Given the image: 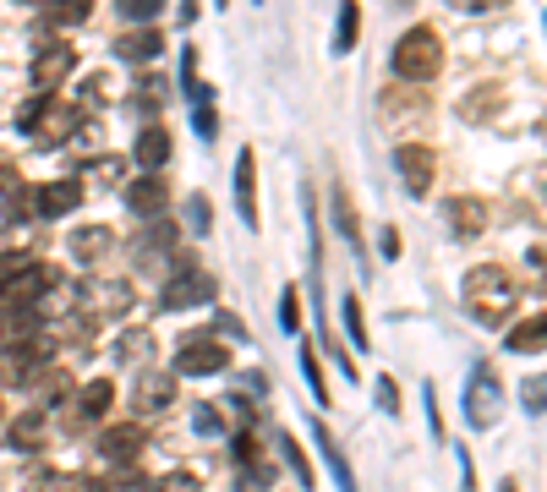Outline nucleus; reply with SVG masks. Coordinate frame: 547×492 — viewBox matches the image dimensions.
Returning <instances> with one entry per match:
<instances>
[{"instance_id":"9","label":"nucleus","mask_w":547,"mask_h":492,"mask_svg":"<svg viewBox=\"0 0 547 492\" xmlns=\"http://www.w3.org/2000/svg\"><path fill=\"white\" fill-rule=\"evenodd\" d=\"M394 170H400L405 192L411 197H427L433 192V175H438V154L422 143H400V154H394Z\"/></svg>"},{"instance_id":"34","label":"nucleus","mask_w":547,"mask_h":492,"mask_svg":"<svg viewBox=\"0 0 547 492\" xmlns=\"http://www.w3.org/2000/svg\"><path fill=\"white\" fill-rule=\"evenodd\" d=\"M345 334H351V345L356 350H367V323H362V301H356V296H345Z\"/></svg>"},{"instance_id":"6","label":"nucleus","mask_w":547,"mask_h":492,"mask_svg":"<svg viewBox=\"0 0 547 492\" xmlns=\"http://www.w3.org/2000/svg\"><path fill=\"white\" fill-rule=\"evenodd\" d=\"M44 361H50V339H44V334L11 339V345L0 350V383L22 389V383H33V378L44 372Z\"/></svg>"},{"instance_id":"12","label":"nucleus","mask_w":547,"mask_h":492,"mask_svg":"<svg viewBox=\"0 0 547 492\" xmlns=\"http://www.w3.org/2000/svg\"><path fill=\"white\" fill-rule=\"evenodd\" d=\"M203 301H214V279L203 274V268H186L165 285V296H159V307L165 312H181V307H203Z\"/></svg>"},{"instance_id":"39","label":"nucleus","mask_w":547,"mask_h":492,"mask_svg":"<svg viewBox=\"0 0 547 492\" xmlns=\"http://www.w3.org/2000/svg\"><path fill=\"white\" fill-rule=\"evenodd\" d=\"M148 492H197V476L192 471H176V476H159Z\"/></svg>"},{"instance_id":"2","label":"nucleus","mask_w":547,"mask_h":492,"mask_svg":"<svg viewBox=\"0 0 547 492\" xmlns=\"http://www.w3.org/2000/svg\"><path fill=\"white\" fill-rule=\"evenodd\" d=\"M389 66L400 82H416V88H422V82H433L444 72V44H438L433 28H405L400 44H394V55H389Z\"/></svg>"},{"instance_id":"52","label":"nucleus","mask_w":547,"mask_h":492,"mask_svg":"<svg viewBox=\"0 0 547 492\" xmlns=\"http://www.w3.org/2000/svg\"><path fill=\"white\" fill-rule=\"evenodd\" d=\"M219 6H230V0H219Z\"/></svg>"},{"instance_id":"45","label":"nucleus","mask_w":547,"mask_h":492,"mask_svg":"<svg viewBox=\"0 0 547 492\" xmlns=\"http://www.w3.org/2000/svg\"><path fill=\"white\" fill-rule=\"evenodd\" d=\"M526 263H531V274H537L542 285H547V246H531V252H526Z\"/></svg>"},{"instance_id":"24","label":"nucleus","mask_w":547,"mask_h":492,"mask_svg":"<svg viewBox=\"0 0 547 492\" xmlns=\"http://www.w3.org/2000/svg\"><path fill=\"white\" fill-rule=\"evenodd\" d=\"M170 400H176V378L170 372H143L137 378V405L143 410H165Z\"/></svg>"},{"instance_id":"25","label":"nucleus","mask_w":547,"mask_h":492,"mask_svg":"<svg viewBox=\"0 0 547 492\" xmlns=\"http://www.w3.org/2000/svg\"><path fill=\"white\" fill-rule=\"evenodd\" d=\"M110 405H115V383L110 378H88L83 389H77V410H83L88 421L110 416Z\"/></svg>"},{"instance_id":"36","label":"nucleus","mask_w":547,"mask_h":492,"mask_svg":"<svg viewBox=\"0 0 547 492\" xmlns=\"http://www.w3.org/2000/svg\"><path fill=\"white\" fill-rule=\"evenodd\" d=\"M279 328L285 334H301V296L285 285V296H279Z\"/></svg>"},{"instance_id":"51","label":"nucleus","mask_w":547,"mask_h":492,"mask_svg":"<svg viewBox=\"0 0 547 492\" xmlns=\"http://www.w3.org/2000/svg\"><path fill=\"white\" fill-rule=\"evenodd\" d=\"M0 421H6V405H0Z\"/></svg>"},{"instance_id":"27","label":"nucleus","mask_w":547,"mask_h":492,"mask_svg":"<svg viewBox=\"0 0 547 492\" xmlns=\"http://www.w3.org/2000/svg\"><path fill=\"white\" fill-rule=\"evenodd\" d=\"M93 0H44V28H77V22H88Z\"/></svg>"},{"instance_id":"7","label":"nucleus","mask_w":547,"mask_h":492,"mask_svg":"<svg viewBox=\"0 0 547 492\" xmlns=\"http://www.w3.org/2000/svg\"><path fill=\"white\" fill-rule=\"evenodd\" d=\"M72 72H77V50L66 39H44L39 55H33V66H28V77H33V88H39V93H55Z\"/></svg>"},{"instance_id":"41","label":"nucleus","mask_w":547,"mask_h":492,"mask_svg":"<svg viewBox=\"0 0 547 492\" xmlns=\"http://www.w3.org/2000/svg\"><path fill=\"white\" fill-rule=\"evenodd\" d=\"M378 410L383 416H400V389H394V378H378Z\"/></svg>"},{"instance_id":"42","label":"nucleus","mask_w":547,"mask_h":492,"mask_svg":"<svg viewBox=\"0 0 547 492\" xmlns=\"http://www.w3.org/2000/svg\"><path fill=\"white\" fill-rule=\"evenodd\" d=\"M192 126H197V137H203V143L219 132V121H214V110H208V104H192Z\"/></svg>"},{"instance_id":"18","label":"nucleus","mask_w":547,"mask_h":492,"mask_svg":"<svg viewBox=\"0 0 547 492\" xmlns=\"http://www.w3.org/2000/svg\"><path fill=\"white\" fill-rule=\"evenodd\" d=\"M449 230H455V236H482L487 230V203L482 197H449Z\"/></svg>"},{"instance_id":"3","label":"nucleus","mask_w":547,"mask_h":492,"mask_svg":"<svg viewBox=\"0 0 547 492\" xmlns=\"http://www.w3.org/2000/svg\"><path fill=\"white\" fill-rule=\"evenodd\" d=\"M17 126L33 137V143L55 148V143H72L77 137V104L66 99H50V93H39L33 104H22L17 110Z\"/></svg>"},{"instance_id":"19","label":"nucleus","mask_w":547,"mask_h":492,"mask_svg":"<svg viewBox=\"0 0 547 492\" xmlns=\"http://www.w3.org/2000/svg\"><path fill=\"white\" fill-rule=\"evenodd\" d=\"M66 246H72L77 263H99V257L115 246V230L110 225H83V230H72V241H66Z\"/></svg>"},{"instance_id":"35","label":"nucleus","mask_w":547,"mask_h":492,"mask_svg":"<svg viewBox=\"0 0 547 492\" xmlns=\"http://www.w3.org/2000/svg\"><path fill=\"white\" fill-rule=\"evenodd\" d=\"M301 378H307V389H312V400H329V383H323V367H318V356L312 350H301Z\"/></svg>"},{"instance_id":"14","label":"nucleus","mask_w":547,"mask_h":492,"mask_svg":"<svg viewBox=\"0 0 547 492\" xmlns=\"http://www.w3.org/2000/svg\"><path fill=\"white\" fill-rule=\"evenodd\" d=\"M110 50H115V61H132V66H143V61H159V50H165V33H159L154 22H143V28L121 33V39H115Z\"/></svg>"},{"instance_id":"20","label":"nucleus","mask_w":547,"mask_h":492,"mask_svg":"<svg viewBox=\"0 0 547 492\" xmlns=\"http://www.w3.org/2000/svg\"><path fill=\"white\" fill-rule=\"evenodd\" d=\"M318 454H323V465H329V476H334V487L340 492H356V476H351V465H345V454H340V443L329 438V421H318Z\"/></svg>"},{"instance_id":"46","label":"nucleus","mask_w":547,"mask_h":492,"mask_svg":"<svg viewBox=\"0 0 547 492\" xmlns=\"http://www.w3.org/2000/svg\"><path fill=\"white\" fill-rule=\"evenodd\" d=\"M455 11H493V6H509V0H449Z\"/></svg>"},{"instance_id":"43","label":"nucleus","mask_w":547,"mask_h":492,"mask_svg":"<svg viewBox=\"0 0 547 492\" xmlns=\"http://www.w3.org/2000/svg\"><path fill=\"white\" fill-rule=\"evenodd\" d=\"M422 400H427V432H433V438L444 443V421H438V394H433V383L422 389Z\"/></svg>"},{"instance_id":"53","label":"nucleus","mask_w":547,"mask_h":492,"mask_svg":"<svg viewBox=\"0 0 547 492\" xmlns=\"http://www.w3.org/2000/svg\"><path fill=\"white\" fill-rule=\"evenodd\" d=\"M542 132H547V121H542Z\"/></svg>"},{"instance_id":"47","label":"nucleus","mask_w":547,"mask_h":492,"mask_svg":"<svg viewBox=\"0 0 547 492\" xmlns=\"http://www.w3.org/2000/svg\"><path fill=\"white\" fill-rule=\"evenodd\" d=\"M383 257H400V230L383 225Z\"/></svg>"},{"instance_id":"1","label":"nucleus","mask_w":547,"mask_h":492,"mask_svg":"<svg viewBox=\"0 0 547 492\" xmlns=\"http://www.w3.org/2000/svg\"><path fill=\"white\" fill-rule=\"evenodd\" d=\"M460 296H465V312H471L476 323L504 328V318L520 301V285H515V274H509L504 263H476L471 274L460 279Z\"/></svg>"},{"instance_id":"49","label":"nucleus","mask_w":547,"mask_h":492,"mask_svg":"<svg viewBox=\"0 0 547 492\" xmlns=\"http://www.w3.org/2000/svg\"><path fill=\"white\" fill-rule=\"evenodd\" d=\"M181 22H197V0H181Z\"/></svg>"},{"instance_id":"13","label":"nucleus","mask_w":547,"mask_h":492,"mask_svg":"<svg viewBox=\"0 0 547 492\" xmlns=\"http://www.w3.org/2000/svg\"><path fill=\"white\" fill-rule=\"evenodd\" d=\"M143 443H148V432L137 427V421H121V427H110L99 438V460H110V465H132L137 454H143Z\"/></svg>"},{"instance_id":"31","label":"nucleus","mask_w":547,"mask_h":492,"mask_svg":"<svg viewBox=\"0 0 547 492\" xmlns=\"http://www.w3.org/2000/svg\"><path fill=\"white\" fill-rule=\"evenodd\" d=\"M165 99H170V88L159 77H143V82H137V93H132V104L143 115H159V104H165Z\"/></svg>"},{"instance_id":"11","label":"nucleus","mask_w":547,"mask_h":492,"mask_svg":"<svg viewBox=\"0 0 547 492\" xmlns=\"http://www.w3.org/2000/svg\"><path fill=\"white\" fill-rule=\"evenodd\" d=\"M236 214H241V225L247 230H258L263 225V214H258V154L252 148H241V159H236Z\"/></svg>"},{"instance_id":"5","label":"nucleus","mask_w":547,"mask_h":492,"mask_svg":"<svg viewBox=\"0 0 547 492\" xmlns=\"http://www.w3.org/2000/svg\"><path fill=\"white\" fill-rule=\"evenodd\" d=\"M460 410H465V421H471L476 432H493L498 421H504V383L493 378V367H471Z\"/></svg>"},{"instance_id":"16","label":"nucleus","mask_w":547,"mask_h":492,"mask_svg":"<svg viewBox=\"0 0 547 492\" xmlns=\"http://www.w3.org/2000/svg\"><path fill=\"white\" fill-rule=\"evenodd\" d=\"M126 208H132V214H143V219H165V208H170L165 181H159V175L132 181V186H126Z\"/></svg>"},{"instance_id":"44","label":"nucleus","mask_w":547,"mask_h":492,"mask_svg":"<svg viewBox=\"0 0 547 492\" xmlns=\"http://www.w3.org/2000/svg\"><path fill=\"white\" fill-rule=\"evenodd\" d=\"M192 230H197V236L208 230V197H203V192L192 197Z\"/></svg>"},{"instance_id":"40","label":"nucleus","mask_w":547,"mask_h":492,"mask_svg":"<svg viewBox=\"0 0 547 492\" xmlns=\"http://www.w3.org/2000/svg\"><path fill=\"white\" fill-rule=\"evenodd\" d=\"M192 432L214 438V432H219V410H214V405H197V410H192Z\"/></svg>"},{"instance_id":"4","label":"nucleus","mask_w":547,"mask_h":492,"mask_svg":"<svg viewBox=\"0 0 547 492\" xmlns=\"http://www.w3.org/2000/svg\"><path fill=\"white\" fill-rule=\"evenodd\" d=\"M433 115V99H427L416 82H394V88H383L378 93V126L389 137H405V132H416V126Z\"/></svg>"},{"instance_id":"23","label":"nucleus","mask_w":547,"mask_h":492,"mask_svg":"<svg viewBox=\"0 0 547 492\" xmlns=\"http://www.w3.org/2000/svg\"><path fill=\"white\" fill-rule=\"evenodd\" d=\"M504 345L515 350V356H537V350H547V312H542V318L515 323V328L504 334Z\"/></svg>"},{"instance_id":"15","label":"nucleus","mask_w":547,"mask_h":492,"mask_svg":"<svg viewBox=\"0 0 547 492\" xmlns=\"http://www.w3.org/2000/svg\"><path fill=\"white\" fill-rule=\"evenodd\" d=\"M6 443L17 454H39L44 443H50V421H44V410H22V416H11Z\"/></svg>"},{"instance_id":"10","label":"nucleus","mask_w":547,"mask_h":492,"mask_svg":"<svg viewBox=\"0 0 547 492\" xmlns=\"http://www.w3.org/2000/svg\"><path fill=\"white\" fill-rule=\"evenodd\" d=\"M77 203H83V186H77V181L28 186V214H39V219H66Z\"/></svg>"},{"instance_id":"29","label":"nucleus","mask_w":547,"mask_h":492,"mask_svg":"<svg viewBox=\"0 0 547 492\" xmlns=\"http://www.w3.org/2000/svg\"><path fill=\"white\" fill-rule=\"evenodd\" d=\"M356 39H362V6L356 0H340V28H334V50L351 55Z\"/></svg>"},{"instance_id":"48","label":"nucleus","mask_w":547,"mask_h":492,"mask_svg":"<svg viewBox=\"0 0 547 492\" xmlns=\"http://www.w3.org/2000/svg\"><path fill=\"white\" fill-rule=\"evenodd\" d=\"M55 492H93V487L83 482V476H72V482H61V487H55Z\"/></svg>"},{"instance_id":"33","label":"nucleus","mask_w":547,"mask_h":492,"mask_svg":"<svg viewBox=\"0 0 547 492\" xmlns=\"http://www.w3.org/2000/svg\"><path fill=\"white\" fill-rule=\"evenodd\" d=\"M520 405H526L531 416H542V410H547V372H537V378L520 383Z\"/></svg>"},{"instance_id":"26","label":"nucleus","mask_w":547,"mask_h":492,"mask_svg":"<svg viewBox=\"0 0 547 492\" xmlns=\"http://www.w3.org/2000/svg\"><path fill=\"white\" fill-rule=\"evenodd\" d=\"M0 208H6V214H28V181H22V170L6 159H0Z\"/></svg>"},{"instance_id":"8","label":"nucleus","mask_w":547,"mask_h":492,"mask_svg":"<svg viewBox=\"0 0 547 492\" xmlns=\"http://www.w3.org/2000/svg\"><path fill=\"white\" fill-rule=\"evenodd\" d=\"M225 367H230V350L219 345V339H208V334L186 339V345L176 350V372H181V378H208V372H225Z\"/></svg>"},{"instance_id":"17","label":"nucleus","mask_w":547,"mask_h":492,"mask_svg":"<svg viewBox=\"0 0 547 492\" xmlns=\"http://www.w3.org/2000/svg\"><path fill=\"white\" fill-rule=\"evenodd\" d=\"M132 159L143 164L148 175H154V170H165V164H170V132H165V126H159V121H154V126H143V132H137Z\"/></svg>"},{"instance_id":"50","label":"nucleus","mask_w":547,"mask_h":492,"mask_svg":"<svg viewBox=\"0 0 547 492\" xmlns=\"http://www.w3.org/2000/svg\"><path fill=\"white\" fill-rule=\"evenodd\" d=\"M498 492H520V482H515V476H504V482H498Z\"/></svg>"},{"instance_id":"37","label":"nucleus","mask_w":547,"mask_h":492,"mask_svg":"<svg viewBox=\"0 0 547 492\" xmlns=\"http://www.w3.org/2000/svg\"><path fill=\"white\" fill-rule=\"evenodd\" d=\"M93 290H99L93 301H99L104 312H126V307H132V290H126V285H93Z\"/></svg>"},{"instance_id":"28","label":"nucleus","mask_w":547,"mask_h":492,"mask_svg":"<svg viewBox=\"0 0 547 492\" xmlns=\"http://www.w3.org/2000/svg\"><path fill=\"white\" fill-rule=\"evenodd\" d=\"M269 482H274V465L263 460V454H247V460L236 465V487L241 492H269Z\"/></svg>"},{"instance_id":"21","label":"nucleus","mask_w":547,"mask_h":492,"mask_svg":"<svg viewBox=\"0 0 547 492\" xmlns=\"http://www.w3.org/2000/svg\"><path fill=\"white\" fill-rule=\"evenodd\" d=\"M329 203H334V225H340V236L356 246V257H367V246H362V225H356V208H351V192H345L340 181L329 186Z\"/></svg>"},{"instance_id":"32","label":"nucleus","mask_w":547,"mask_h":492,"mask_svg":"<svg viewBox=\"0 0 547 492\" xmlns=\"http://www.w3.org/2000/svg\"><path fill=\"white\" fill-rule=\"evenodd\" d=\"M279 449H285V465H290V471H296V482H301V487H312V482H318V476H312V465H307V454H301V443H296V438H279Z\"/></svg>"},{"instance_id":"38","label":"nucleus","mask_w":547,"mask_h":492,"mask_svg":"<svg viewBox=\"0 0 547 492\" xmlns=\"http://www.w3.org/2000/svg\"><path fill=\"white\" fill-rule=\"evenodd\" d=\"M121 6V17H132V22H154L159 11H165V0H115Z\"/></svg>"},{"instance_id":"22","label":"nucleus","mask_w":547,"mask_h":492,"mask_svg":"<svg viewBox=\"0 0 547 492\" xmlns=\"http://www.w3.org/2000/svg\"><path fill=\"white\" fill-rule=\"evenodd\" d=\"M170 252H176V230H170L165 219H159L154 230H143V241H137V263L143 268H159Z\"/></svg>"},{"instance_id":"30","label":"nucleus","mask_w":547,"mask_h":492,"mask_svg":"<svg viewBox=\"0 0 547 492\" xmlns=\"http://www.w3.org/2000/svg\"><path fill=\"white\" fill-rule=\"evenodd\" d=\"M498 104H504V88H498V82H487V88H476L471 99L460 104V115H471V121H487V110H498Z\"/></svg>"}]
</instances>
